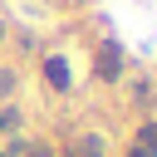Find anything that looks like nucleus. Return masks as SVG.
Here are the masks:
<instances>
[{
  "mask_svg": "<svg viewBox=\"0 0 157 157\" xmlns=\"http://www.w3.org/2000/svg\"><path fill=\"white\" fill-rule=\"evenodd\" d=\"M118 74H123V49H118V44H103V49H98V78L113 83Z\"/></svg>",
  "mask_w": 157,
  "mask_h": 157,
  "instance_id": "f257e3e1",
  "label": "nucleus"
},
{
  "mask_svg": "<svg viewBox=\"0 0 157 157\" xmlns=\"http://www.w3.org/2000/svg\"><path fill=\"white\" fill-rule=\"evenodd\" d=\"M74 157H108V137L103 132H83L74 142Z\"/></svg>",
  "mask_w": 157,
  "mask_h": 157,
  "instance_id": "f03ea898",
  "label": "nucleus"
},
{
  "mask_svg": "<svg viewBox=\"0 0 157 157\" xmlns=\"http://www.w3.org/2000/svg\"><path fill=\"white\" fill-rule=\"evenodd\" d=\"M44 78H49L59 93L69 88V69H64V59H59V54H49V59H44Z\"/></svg>",
  "mask_w": 157,
  "mask_h": 157,
  "instance_id": "7ed1b4c3",
  "label": "nucleus"
},
{
  "mask_svg": "<svg viewBox=\"0 0 157 157\" xmlns=\"http://www.w3.org/2000/svg\"><path fill=\"white\" fill-rule=\"evenodd\" d=\"M15 132H20V108L0 103V137H15Z\"/></svg>",
  "mask_w": 157,
  "mask_h": 157,
  "instance_id": "20e7f679",
  "label": "nucleus"
},
{
  "mask_svg": "<svg viewBox=\"0 0 157 157\" xmlns=\"http://www.w3.org/2000/svg\"><path fill=\"white\" fill-rule=\"evenodd\" d=\"M15 88H20V74H15L10 64H0V103H10V98H15Z\"/></svg>",
  "mask_w": 157,
  "mask_h": 157,
  "instance_id": "39448f33",
  "label": "nucleus"
},
{
  "mask_svg": "<svg viewBox=\"0 0 157 157\" xmlns=\"http://www.w3.org/2000/svg\"><path fill=\"white\" fill-rule=\"evenodd\" d=\"M137 147H142L147 157H157V123H142V132H137Z\"/></svg>",
  "mask_w": 157,
  "mask_h": 157,
  "instance_id": "423d86ee",
  "label": "nucleus"
},
{
  "mask_svg": "<svg viewBox=\"0 0 157 157\" xmlns=\"http://www.w3.org/2000/svg\"><path fill=\"white\" fill-rule=\"evenodd\" d=\"M20 157H54V142H25Z\"/></svg>",
  "mask_w": 157,
  "mask_h": 157,
  "instance_id": "0eeeda50",
  "label": "nucleus"
},
{
  "mask_svg": "<svg viewBox=\"0 0 157 157\" xmlns=\"http://www.w3.org/2000/svg\"><path fill=\"white\" fill-rule=\"evenodd\" d=\"M5 39H10V25H5V20H0V44H5Z\"/></svg>",
  "mask_w": 157,
  "mask_h": 157,
  "instance_id": "6e6552de",
  "label": "nucleus"
},
{
  "mask_svg": "<svg viewBox=\"0 0 157 157\" xmlns=\"http://www.w3.org/2000/svg\"><path fill=\"white\" fill-rule=\"evenodd\" d=\"M128 157H147V152H142V147H128Z\"/></svg>",
  "mask_w": 157,
  "mask_h": 157,
  "instance_id": "1a4fd4ad",
  "label": "nucleus"
}]
</instances>
